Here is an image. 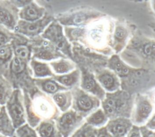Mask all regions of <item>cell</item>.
I'll list each match as a JSON object with an SVG mask.
<instances>
[{
	"instance_id": "24",
	"label": "cell",
	"mask_w": 155,
	"mask_h": 137,
	"mask_svg": "<svg viewBox=\"0 0 155 137\" xmlns=\"http://www.w3.org/2000/svg\"><path fill=\"white\" fill-rule=\"evenodd\" d=\"M35 56L42 60H51L58 57L56 54L53 53L52 51L45 48L41 49L40 51H38Z\"/></svg>"
},
{
	"instance_id": "6",
	"label": "cell",
	"mask_w": 155,
	"mask_h": 137,
	"mask_svg": "<svg viewBox=\"0 0 155 137\" xmlns=\"http://www.w3.org/2000/svg\"><path fill=\"white\" fill-rule=\"evenodd\" d=\"M108 66L109 68L115 72V74L124 78L133 74L135 71V69H131L124 65L117 56H112L109 60Z\"/></svg>"
},
{
	"instance_id": "17",
	"label": "cell",
	"mask_w": 155,
	"mask_h": 137,
	"mask_svg": "<svg viewBox=\"0 0 155 137\" xmlns=\"http://www.w3.org/2000/svg\"><path fill=\"white\" fill-rule=\"evenodd\" d=\"M0 22L9 28H13L15 25L14 18L11 13L2 7H0Z\"/></svg>"
},
{
	"instance_id": "20",
	"label": "cell",
	"mask_w": 155,
	"mask_h": 137,
	"mask_svg": "<svg viewBox=\"0 0 155 137\" xmlns=\"http://www.w3.org/2000/svg\"><path fill=\"white\" fill-rule=\"evenodd\" d=\"M77 104L79 108L83 110H90L93 105L91 99L87 95L80 97L77 101Z\"/></svg>"
},
{
	"instance_id": "12",
	"label": "cell",
	"mask_w": 155,
	"mask_h": 137,
	"mask_svg": "<svg viewBox=\"0 0 155 137\" xmlns=\"http://www.w3.org/2000/svg\"><path fill=\"white\" fill-rule=\"evenodd\" d=\"M39 137H54L55 129L51 122L44 121L38 126L36 129Z\"/></svg>"
},
{
	"instance_id": "11",
	"label": "cell",
	"mask_w": 155,
	"mask_h": 137,
	"mask_svg": "<svg viewBox=\"0 0 155 137\" xmlns=\"http://www.w3.org/2000/svg\"><path fill=\"white\" fill-rule=\"evenodd\" d=\"M134 48H138V51L142 56L147 57H155V41H145L143 43L133 45Z\"/></svg>"
},
{
	"instance_id": "36",
	"label": "cell",
	"mask_w": 155,
	"mask_h": 137,
	"mask_svg": "<svg viewBox=\"0 0 155 137\" xmlns=\"http://www.w3.org/2000/svg\"><path fill=\"white\" fill-rule=\"evenodd\" d=\"M130 137H140V136H139V133H137V132H134L131 134Z\"/></svg>"
},
{
	"instance_id": "2",
	"label": "cell",
	"mask_w": 155,
	"mask_h": 137,
	"mask_svg": "<svg viewBox=\"0 0 155 137\" xmlns=\"http://www.w3.org/2000/svg\"><path fill=\"white\" fill-rule=\"evenodd\" d=\"M43 36L44 37L52 42L65 54L71 57L70 45L68 44L65 37L63 35L62 27L56 23L52 24L47 28Z\"/></svg>"
},
{
	"instance_id": "8",
	"label": "cell",
	"mask_w": 155,
	"mask_h": 137,
	"mask_svg": "<svg viewBox=\"0 0 155 137\" xmlns=\"http://www.w3.org/2000/svg\"><path fill=\"white\" fill-rule=\"evenodd\" d=\"M15 129L5 106H2L0 109V133L6 137H12L14 136Z\"/></svg>"
},
{
	"instance_id": "23",
	"label": "cell",
	"mask_w": 155,
	"mask_h": 137,
	"mask_svg": "<svg viewBox=\"0 0 155 137\" xmlns=\"http://www.w3.org/2000/svg\"><path fill=\"white\" fill-rule=\"evenodd\" d=\"M25 64L21 59L16 57H14L11 62V69L15 73H19L24 70Z\"/></svg>"
},
{
	"instance_id": "14",
	"label": "cell",
	"mask_w": 155,
	"mask_h": 137,
	"mask_svg": "<svg viewBox=\"0 0 155 137\" xmlns=\"http://www.w3.org/2000/svg\"><path fill=\"white\" fill-rule=\"evenodd\" d=\"M76 118L71 112H67L64 114L59 119L58 126L62 132H66L71 128L75 123Z\"/></svg>"
},
{
	"instance_id": "37",
	"label": "cell",
	"mask_w": 155,
	"mask_h": 137,
	"mask_svg": "<svg viewBox=\"0 0 155 137\" xmlns=\"http://www.w3.org/2000/svg\"><path fill=\"white\" fill-rule=\"evenodd\" d=\"M148 137H155V135L153 134V133H151V134H150Z\"/></svg>"
},
{
	"instance_id": "29",
	"label": "cell",
	"mask_w": 155,
	"mask_h": 137,
	"mask_svg": "<svg viewBox=\"0 0 155 137\" xmlns=\"http://www.w3.org/2000/svg\"><path fill=\"white\" fill-rule=\"evenodd\" d=\"M15 53L18 57L20 59H26L28 56L29 51L27 46L19 45L15 49Z\"/></svg>"
},
{
	"instance_id": "33",
	"label": "cell",
	"mask_w": 155,
	"mask_h": 137,
	"mask_svg": "<svg viewBox=\"0 0 155 137\" xmlns=\"http://www.w3.org/2000/svg\"><path fill=\"white\" fill-rule=\"evenodd\" d=\"M5 42H6L5 36L3 34L0 33V46L4 44L5 43Z\"/></svg>"
},
{
	"instance_id": "39",
	"label": "cell",
	"mask_w": 155,
	"mask_h": 137,
	"mask_svg": "<svg viewBox=\"0 0 155 137\" xmlns=\"http://www.w3.org/2000/svg\"><path fill=\"white\" fill-rule=\"evenodd\" d=\"M0 137H6V136H3L2 135H1V134H0Z\"/></svg>"
},
{
	"instance_id": "9",
	"label": "cell",
	"mask_w": 155,
	"mask_h": 137,
	"mask_svg": "<svg viewBox=\"0 0 155 137\" xmlns=\"http://www.w3.org/2000/svg\"><path fill=\"white\" fill-rule=\"evenodd\" d=\"M45 20H41L35 22H27L24 21H21L18 26L19 31L27 34H36L42 30L44 25H46L47 23H43V22Z\"/></svg>"
},
{
	"instance_id": "41",
	"label": "cell",
	"mask_w": 155,
	"mask_h": 137,
	"mask_svg": "<svg viewBox=\"0 0 155 137\" xmlns=\"http://www.w3.org/2000/svg\"><path fill=\"white\" fill-rule=\"evenodd\" d=\"M116 137H119V136H116Z\"/></svg>"
},
{
	"instance_id": "16",
	"label": "cell",
	"mask_w": 155,
	"mask_h": 137,
	"mask_svg": "<svg viewBox=\"0 0 155 137\" xmlns=\"http://www.w3.org/2000/svg\"><path fill=\"white\" fill-rule=\"evenodd\" d=\"M54 71L58 74L67 73L74 68L73 65L67 60H59L51 63Z\"/></svg>"
},
{
	"instance_id": "4",
	"label": "cell",
	"mask_w": 155,
	"mask_h": 137,
	"mask_svg": "<svg viewBox=\"0 0 155 137\" xmlns=\"http://www.w3.org/2000/svg\"><path fill=\"white\" fill-rule=\"evenodd\" d=\"M82 88L86 91L91 92L99 96L103 95L104 92L96 80L94 79L93 75L90 74L87 70L85 69L82 68Z\"/></svg>"
},
{
	"instance_id": "32",
	"label": "cell",
	"mask_w": 155,
	"mask_h": 137,
	"mask_svg": "<svg viewBox=\"0 0 155 137\" xmlns=\"http://www.w3.org/2000/svg\"><path fill=\"white\" fill-rule=\"evenodd\" d=\"M84 137H96V133L94 130L91 129L86 130L84 133Z\"/></svg>"
},
{
	"instance_id": "38",
	"label": "cell",
	"mask_w": 155,
	"mask_h": 137,
	"mask_svg": "<svg viewBox=\"0 0 155 137\" xmlns=\"http://www.w3.org/2000/svg\"><path fill=\"white\" fill-rule=\"evenodd\" d=\"M153 7H154V9L155 10V1H154V2H153Z\"/></svg>"
},
{
	"instance_id": "18",
	"label": "cell",
	"mask_w": 155,
	"mask_h": 137,
	"mask_svg": "<svg viewBox=\"0 0 155 137\" xmlns=\"http://www.w3.org/2000/svg\"><path fill=\"white\" fill-rule=\"evenodd\" d=\"M32 66L36 76L44 77L46 75H51L52 74L50 68L45 64L37 62H33Z\"/></svg>"
},
{
	"instance_id": "22",
	"label": "cell",
	"mask_w": 155,
	"mask_h": 137,
	"mask_svg": "<svg viewBox=\"0 0 155 137\" xmlns=\"http://www.w3.org/2000/svg\"><path fill=\"white\" fill-rule=\"evenodd\" d=\"M151 111V105L147 102H143L141 103V104L139 107L137 115L138 118L140 119H144L147 118L150 113Z\"/></svg>"
},
{
	"instance_id": "40",
	"label": "cell",
	"mask_w": 155,
	"mask_h": 137,
	"mask_svg": "<svg viewBox=\"0 0 155 137\" xmlns=\"http://www.w3.org/2000/svg\"><path fill=\"white\" fill-rule=\"evenodd\" d=\"M12 137H17V136H15V135H14V136H12Z\"/></svg>"
},
{
	"instance_id": "19",
	"label": "cell",
	"mask_w": 155,
	"mask_h": 137,
	"mask_svg": "<svg viewBox=\"0 0 155 137\" xmlns=\"http://www.w3.org/2000/svg\"><path fill=\"white\" fill-rule=\"evenodd\" d=\"M18 137H39L37 133L28 124H24L17 129Z\"/></svg>"
},
{
	"instance_id": "35",
	"label": "cell",
	"mask_w": 155,
	"mask_h": 137,
	"mask_svg": "<svg viewBox=\"0 0 155 137\" xmlns=\"http://www.w3.org/2000/svg\"><path fill=\"white\" fill-rule=\"evenodd\" d=\"M150 125L151 126H155V116L152 119V120L151 121L150 123Z\"/></svg>"
},
{
	"instance_id": "1",
	"label": "cell",
	"mask_w": 155,
	"mask_h": 137,
	"mask_svg": "<svg viewBox=\"0 0 155 137\" xmlns=\"http://www.w3.org/2000/svg\"><path fill=\"white\" fill-rule=\"evenodd\" d=\"M6 107L15 129L22 126L25 122V112L22 97L18 90L11 94L6 103Z\"/></svg>"
},
{
	"instance_id": "30",
	"label": "cell",
	"mask_w": 155,
	"mask_h": 137,
	"mask_svg": "<svg viewBox=\"0 0 155 137\" xmlns=\"http://www.w3.org/2000/svg\"><path fill=\"white\" fill-rule=\"evenodd\" d=\"M12 55V49L8 45L2 46L0 48V59L2 60L8 59Z\"/></svg>"
},
{
	"instance_id": "15",
	"label": "cell",
	"mask_w": 155,
	"mask_h": 137,
	"mask_svg": "<svg viewBox=\"0 0 155 137\" xmlns=\"http://www.w3.org/2000/svg\"><path fill=\"white\" fill-rule=\"evenodd\" d=\"M79 78V72L78 70H74L71 72L60 76H56L55 78L61 84L65 86H71L75 84Z\"/></svg>"
},
{
	"instance_id": "10",
	"label": "cell",
	"mask_w": 155,
	"mask_h": 137,
	"mask_svg": "<svg viewBox=\"0 0 155 137\" xmlns=\"http://www.w3.org/2000/svg\"><path fill=\"white\" fill-rule=\"evenodd\" d=\"M42 15V9L39 8L35 4L28 5L21 11L20 14L21 17L25 20L35 21Z\"/></svg>"
},
{
	"instance_id": "21",
	"label": "cell",
	"mask_w": 155,
	"mask_h": 137,
	"mask_svg": "<svg viewBox=\"0 0 155 137\" xmlns=\"http://www.w3.org/2000/svg\"><path fill=\"white\" fill-rule=\"evenodd\" d=\"M42 89L48 93H54L59 90V88H62L58 83L51 80H48L45 81L42 84Z\"/></svg>"
},
{
	"instance_id": "31",
	"label": "cell",
	"mask_w": 155,
	"mask_h": 137,
	"mask_svg": "<svg viewBox=\"0 0 155 137\" xmlns=\"http://www.w3.org/2000/svg\"><path fill=\"white\" fill-rule=\"evenodd\" d=\"M126 127L124 124L120 123L114 124L111 128L112 132L117 135H124L125 133L126 132Z\"/></svg>"
},
{
	"instance_id": "27",
	"label": "cell",
	"mask_w": 155,
	"mask_h": 137,
	"mask_svg": "<svg viewBox=\"0 0 155 137\" xmlns=\"http://www.w3.org/2000/svg\"><path fill=\"white\" fill-rule=\"evenodd\" d=\"M104 120V113L101 110H98L93 115L91 116L89 118V122L94 124H98L103 122Z\"/></svg>"
},
{
	"instance_id": "28",
	"label": "cell",
	"mask_w": 155,
	"mask_h": 137,
	"mask_svg": "<svg viewBox=\"0 0 155 137\" xmlns=\"http://www.w3.org/2000/svg\"><path fill=\"white\" fill-rule=\"evenodd\" d=\"M53 99L56 103L62 109L64 107L67 103V97L65 94L58 93L53 96Z\"/></svg>"
},
{
	"instance_id": "26",
	"label": "cell",
	"mask_w": 155,
	"mask_h": 137,
	"mask_svg": "<svg viewBox=\"0 0 155 137\" xmlns=\"http://www.w3.org/2000/svg\"><path fill=\"white\" fill-rule=\"evenodd\" d=\"M9 91L3 83L0 81V104H4L10 97Z\"/></svg>"
},
{
	"instance_id": "7",
	"label": "cell",
	"mask_w": 155,
	"mask_h": 137,
	"mask_svg": "<svg viewBox=\"0 0 155 137\" xmlns=\"http://www.w3.org/2000/svg\"><path fill=\"white\" fill-rule=\"evenodd\" d=\"M97 78L102 86L108 91H113L119 86V80L116 75L108 70L101 72Z\"/></svg>"
},
{
	"instance_id": "13",
	"label": "cell",
	"mask_w": 155,
	"mask_h": 137,
	"mask_svg": "<svg viewBox=\"0 0 155 137\" xmlns=\"http://www.w3.org/2000/svg\"><path fill=\"white\" fill-rule=\"evenodd\" d=\"M127 36L128 32L125 28L122 26H117L116 28L114 34V40L115 41L114 44L117 46V51H119L122 48Z\"/></svg>"
},
{
	"instance_id": "3",
	"label": "cell",
	"mask_w": 155,
	"mask_h": 137,
	"mask_svg": "<svg viewBox=\"0 0 155 137\" xmlns=\"http://www.w3.org/2000/svg\"><path fill=\"white\" fill-rule=\"evenodd\" d=\"M33 97L32 101L30 100V103L35 113L40 119L41 117L45 118L51 117L53 113V107L48 100L41 95H38Z\"/></svg>"
},
{
	"instance_id": "34",
	"label": "cell",
	"mask_w": 155,
	"mask_h": 137,
	"mask_svg": "<svg viewBox=\"0 0 155 137\" xmlns=\"http://www.w3.org/2000/svg\"><path fill=\"white\" fill-rule=\"evenodd\" d=\"M98 137H108V135L107 134V133L105 132H102L99 134Z\"/></svg>"
},
{
	"instance_id": "25",
	"label": "cell",
	"mask_w": 155,
	"mask_h": 137,
	"mask_svg": "<svg viewBox=\"0 0 155 137\" xmlns=\"http://www.w3.org/2000/svg\"><path fill=\"white\" fill-rule=\"evenodd\" d=\"M104 107L107 114L111 115L114 113L117 110L115 99L113 98H108L104 104Z\"/></svg>"
},
{
	"instance_id": "5",
	"label": "cell",
	"mask_w": 155,
	"mask_h": 137,
	"mask_svg": "<svg viewBox=\"0 0 155 137\" xmlns=\"http://www.w3.org/2000/svg\"><path fill=\"white\" fill-rule=\"evenodd\" d=\"M98 14L94 12H76L69 17H67L65 19L62 20V23L66 25H81L85 23L88 22L89 21L97 18Z\"/></svg>"
}]
</instances>
